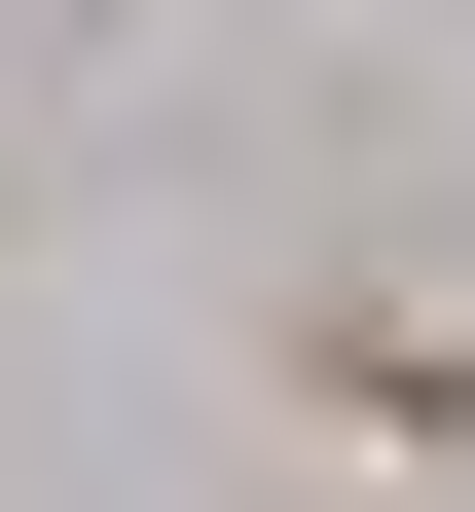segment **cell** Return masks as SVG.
Listing matches in <instances>:
<instances>
[{
    "label": "cell",
    "mask_w": 475,
    "mask_h": 512,
    "mask_svg": "<svg viewBox=\"0 0 475 512\" xmlns=\"http://www.w3.org/2000/svg\"><path fill=\"white\" fill-rule=\"evenodd\" d=\"M256 512H475V220H293L256 256Z\"/></svg>",
    "instance_id": "cell-1"
}]
</instances>
